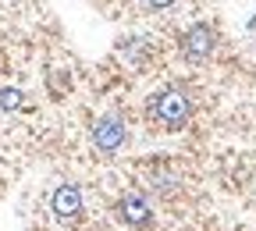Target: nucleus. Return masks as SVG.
I'll return each mask as SVG.
<instances>
[{"label":"nucleus","mask_w":256,"mask_h":231,"mask_svg":"<svg viewBox=\"0 0 256 231\" xmlns=\"http://www.w3.org/2000/svg\"><path fill=\"white\" fill-rule=\"evenodd\" d=\"M64 86H72V78H64V72H54V89L60 92Z\"/></svg>","instance_id":"obj_8"},{"label":"nucleus","mask_w":256,"mask_h":231,"mask_svg":"<svg viewBox=\"0 0 256 231\" xmlns=\"http://www.w3.org/2000/svg\"><path fill=\"white\" fill-rule=\"evenodd\" d=\"M50 206H54V214H57L60 220H72V217H78V210H82V188H78V185H72V182L57 185V188H54V200H50Z\"/></svg>","instance_id":"obj_4"},{"label":"nucleus","mask_w":256,"mask_h":231,"mask_svg":"<svg viewBox=\"0 0 256 231\" xmlns=\"http://www.w3.org/2000/svg\"><path fill=\"white\" fill-rule=\"evenodd\" d=\"M124 139H128V128H124V121L121 118H114V114H107V118H100L92 124V146L100 150V153H118L121 146H124Z\"/></svg>","instance_id":"obj_2"},{"label":"nucleus","mask_w":256,"mask_h":231,"mask_svg":"<svg viewBox=\"0 0 256 231\" xmlns=\"http://www.w3.org/2000/svg\"><path fill=\"white\" fill-rule=\"evenodd\" d=\"M182 46H185V54H188L192 60H203V57H210L214 46H217V32H214L206 22H200V25H192V28L185 32Z\"/></svg>","instance_id":"obj_3"},{"label":"nucleus","mask_w":256,"mask_h":231,"mask_svg":"<svg viewBox=\"0 0 256 231\" xmlns=\"http://www.w3.org/2000/svg\"><path fill=\"white\" fill-rule=\"evenodd\" d=\"M153 114L164 121L168 128H182V124L188 121V114H192L188 96H185V92H178V89L160 92V96H156V104H153Z\"/></svg>","instance_id":"obj_1"},{"label":"nucleus","mask_w":256,"mask_h":231,"mask_svg":"<svg viewBox=\"0 0 256 231\" xmlns=\"http://www.w3.org/2000/svg\"><path fill=\"white\" fill-rule=\"evenodd\" d=\"M150 200H146V196L142 192H128V196H121V203H118V217L124 220V224H146L150 220Z\"/></svg>","instance_id":"obj_5"},{"label":"nucleus","mask_w":256,"mask_h":231,"mask_svg":"<svg viewBox=\"0 0 256 231\" xmlns=\"http://www.w3.org/2000/svg\"><path fill=\"white\" fill-rule=\"evenodd\" d=\"M22 89H14V86H8V89H0V110H18L22 107Z\"/></svg>","instance_id":"obj_6"},{"label":"nucleus","mask_w":256,"mask_h":231,"mask_svg":"<svg viewBox=\"0 0 256 231\" xmlns=\"http://www.w3.org/2000/svg\"><path fill=\"white\" fill-rule=\"evenodd\" d=\"M146 4H150V8H171L174 0H146Z\"/></svg>","instance_id":"obj_9"},{"label":"nucleus","mask_w":256,"mask_h":231,"mask_svg":"<svg viewBox=\"0 0 256 231\" xmlns=\"http://www.w3.org/2000/svg\"><path fill=\"white\" fill-rule=\"evenodd\" d=\"M150 185H156V188H174V185H178V174L160 171V174H153V178H150Z\"/></svg>","instance_id":"obj_7"}]
</instances>
